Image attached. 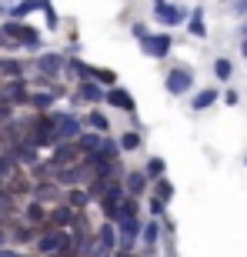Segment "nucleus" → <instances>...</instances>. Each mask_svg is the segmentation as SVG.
Masks as SVG:
<instances>
[{
	"instance_id": "10",
	"label": "nucleus",
	"mask_w": 247,
	"mask_h": 257,
	"mask_svg": "<svg viewBox=\"0 0 247 257\" xmlns=\"http://www.w3.org/2000/svg\"><path fill=\"white\" fill-rule=\"evenodd\" d=\"M30 197L37 200V204H44V207H54V204L64 200V187H60L54 177H47V181H37L30 187Z\"/></svg>"
},
{
	"instance_id": "35",
	"label": "nucleus",
	"mask_w": 247,
	"mask_h": 257,
	"mask_svg": "<svg viewBox=\"0 0 247 257\" xmlns=\"http://www.w3.org/2000/svg\"><path fill=\"white\" fill-rule=\"evenodd\" d=\"M14 117H17V107H10V104L0 100V124H7V120H14Z\"/></svg>"
},
{
	"instance_id": "21",
	"label": "nucleus",
	"mask_w": 247,
	"mask_h": 257,
	"mask_svg": "<svg viewBox=\"0 0 247 257\" xmlns=\"http://www.w3.org/2000/svg\"><path fill=\"white\" fill-rule=\"evenodd\" d=\"M117 240H120V234H117L114 220H104L94 234V244H100V247H107V250H117Z\"/></svg>"
},
{
	"instance_id": "12",
	"label": "nucleus",
	"mask_w": 247,
	"mask_h": 257,
	"mask_svg": "<svg viewBox=\"0 0 247 257\" xmlns=\"http://www.w3.org/2000/svg\"><path fill=\"white\" fill-rule=\"evenodd\" d=\"M80 157H84V154H80V147H77L74 141H57L54 147H50L47 161L54 164V167H67V164H77Z\"/></svg>"
},
{
	"instance_id": "36",
	"label": "nucleus",
	"mask_w": 247,
	"mask_h": 257,
	"mask_svg": "<svg viewBox=\"0 0 247 257\" xmlns=\"http://www.w3.org/2000/svg\"><path fill=\"white\" fill-rule=\"evenodd\" d=\"M164 214H167V204L157 200V197H151V217H164Z\"/></svg>"
},
{
	"instance_id": "42",
	"label": "nucleus",
	"mask_w": 247,
	"mask_h": 257,
	"mask_svg": "<svg viewBox=\"0 0 247 257\" xmlns=\"http://www.w3.org/2000/svg\"><path fill=\"white\" fill-rule=\"evenodd\" d=\"M240 54H244V60H247V37H240Z\"/></svg>"
},
{
	"instance_id": "3",
	"label": "nucleus",
	"mask_w": 247,
	"mask_h": 257,
	"mask_svg": "<svg viewBox=\"0 0 247 257\" xmlns=\"http://www.w3.org/2000/svg\"><path fill=\"white\" fill-rule=\"evenodd\" d=\"M151 14H154V20H157L164 30H171V27H181L184 20H187L190 7H181V4H174V0H154Z\"/></svg>"
},
{
	"instance_id": "30",
	"label": "nucleus",
	"mask_w": 247,
	"mask_h": 257,
	"mask_svg": "<svg viewBox=\"0 0 247 257\" xmlns=\"http://www.w3.org/2000/svg\"><path fill=\"white\" fill-rule=\"evenodd\" d=\"M37 10L44 14V20H47V30L60 27V14H57V7H54V0H37Z\"/></svg>"
},
{
	"instance_id": "25",
	"label": "nucleus",
	"mask_w": 247,
	"mask_h": 257,
	"mask_svg": "<svg viewBox=\"0 0 247 257\" xmlns=\"http://www.w3.org/2000/svg\"><path fill=\"white\" fill-rule=\"evenodd\" d=\"M84 127H90V131H97V134H110V117H107L104 110L90 107L84 114Z\"/></svg>"
},
{
	"instance_id": "41",
	"label": "nucleus",
	"mask_w": 247,
	"mask_h": 257,
	"mask_svg": "<svg viewBox=\"0 0 247 257\" xmlns=\"http://www.w3.org/2000/svg\"><path fill=\"white\" fill-rule=\"evenodd\" d=\"M237 34H240V37H247V17L240 20V30H237Z\"/></svg>"
},
{
	"instance_id": "9",
	"label": "nucleus",
	"mask_w": 247,
	"mask_h": 257,
	"mask_svg": "<svg viewBox=\"0 0 247 257\" xmlns=\"http://www.w3.org/2000/svg\"><path fill=\"white\" fill-rule=\"evenodd\" d=\"M124 197H127V191H124L120 181H107V184H104V191H100L97 204H100V210H104L107 220H114V214H117V207H120Z\"/></svg>"
},
{
	"instance_id": "15",
	"label": "nucleus",
	"mask_w": 247,
	"mask_h": 257,
	"mask_svg": "<svg viewBox=\"0 0 247 257\" xmlns=\"http://www.w3.org/2000/svg\"><path fill=\"white\" fill-rule=\"evenodd\" d=\"M74 217H77V210L70 204H64V200L54 204V207H47V227H54V230H70Z\"/></svg>"
},
{
	"instance_id": "16",
	"label": "nucleus",
	"mask_w": 247,
	"mask_h": 257,
	"mask_svg": "<svg viewBox=\"0 0 247 257\" xmlns=\"http://www.w3.org/2000/svg\"><path fill=\"white\" fill-rule=\"evenodd\" d=\"M30 74V64L27 60H20V57H4L0 54V80H14V77H27Z\"/></svg>"
},
{
	"instance_id": "29",
	"label": "nucleus",
	"mask_w": 247,
	"mask_h": 257,
	"mask_svg": "<svg viewBox=\"0 0 247 257\" xmlns=\"http://www.w3.org/2000/svg\"><path fill=\"white\" fill-rule=\"evenodd\" d=\"M117 144H120V151H124V154L141 151V147H144V134H141V131H134V127H131L127 134H120V137H117Z\"/></svg>"
},
{
	"instance_id": "2",
	"label": "nucleus",
	"mask_w": 247,
	"mask_h": 257,
	"mask_svg": "<svg viewBox=\"0 0 247 257\" xmlns=\"http://www.w3.org/2000/svg\"><path fill=\"white\" fill-rule=\"evenodd\" d=\"M50 114V127H54V137L57 141H77L80 131H84V117L77 114V110H47Z\"/></svg>"
},
{
	"instance_id": "44",
	"label": "nucleus",
	"mask_w": 247,
	"mask_h": 257,
	"mask_svg": "<svg viewBox=\"0 0 247 257\" xmlns=\"http://www.w3.org/2000/svg\"><path fill=\"white\" fill-rule=\"evenodd\" d=\"M44 257H70V254H44Z\"/></svg>"
},
{
	"instance_id": "32",
	"label": "nucleus",
	"mask_w": 247,
	"mask_h": 257,
	"mask_svg": "<svg viewBox=\"0 0 247 257\" xmlns=\"http://www.w3.org/2000/svg\"><path fill=\"white\" fill-rule=\"evenodd\" d=\"M97 154H100V157H110V161H117V157H120V144L114 141V137H110V134H104V141H100V147H97Z\"/></svg>"
},
{
	"instance_id": "31",
	"label": "nucleus",
	"mask_w": 247,
	"mask_h": 257,
	"mask_svg": "<svg viewBox=\"0 0 247 257\" xmlns=\"http://www.w3.org/2000/svg\"><path fill=\"white\" fill-rule=\"evenodd\" d=\"M141 171L147 174V181H157V177H164V171H167V161L154 154V157H147V164H144Z\"/></svg>"
},
{
	"instance_id": "39",
	"label": "nucleus",
	"mask_w": 247,
	"mask_h": 257,
	"mask_svg": "<svg viewBox=\"0 0 247 257\" xmlns=\"http://www.w3.org/2000/svg\"><path fill=\"white\" fill-rule=\"evenodd\" d=\"M131 34H134V40H141L144 34H147V24H134V27H131Z\"/></svg>"
},
{
	"instance_id": "14",
	"label": "nucleus",
	"mask_w": 247,
	"mask_h": 257,
	"mask_svg": "<svg viewBox=\"0 0 247 257\" xmlns=\"http://www.w3.org/2000/svg\"><path fill=\"white\" fill-rule=\"evenodd\" d=\"M104 104H107V107H114V110H124V114H134V110H137V104H134L131 90H127V87H117V84L104 90Z\"/></svg>"
},
{
	"instance_id": "18",
	"label": "nucleus",
	"mask_w": 247,
	"mask_h": 257,
	"mask_svg": "<svg viewBox=\"0 0 247 257\" xmlns=\"http://www.w3.org/2000/svg\"><path fill=\"white\" fill-rule=\"evenodd\" d=\"M20 220H24V224H30V227H44V230H47V207L30 197V204L24 207V214H20Z\"/></svg>"
},
{
	"instance_id": "8",
	"label": "nucleus",
	"mask_w": 247,
	"mask_h": 257,
	"mask_svg": "<svg viewBox=\"0 0 247 257\" xmlns=\"http://www.w3.org/2000/svg\"><path fill=\"white\" fill-rule=\"evenodd\" d=\"M30 97V80L27 77H14V80H0V100L10 107H27Z\"/></svg>"
},
{
	"instance_id": "11",
	"label": "nucleus",
	"mask_w": 247,
	"mask_h": 257,
	"mask_svg": "<svg viewBox=\"0 0 247 257\" xmlns=\"http://www.w3.org/2000/svg\"><path fill=\"white\" fill-rule=\"evenodd\" d=\"M74 87H77L74 97L80 100V104H87V107H100V104H104V90H107V87H100L94 77H84V80H77Z\"/></svg>"
},
{
	"instance_id": "34",
	"label": "nucleus",
	"mask_w": 247,
	"mask_h": 257,
	"mask_svg": "<svg viewBox=\"0 0 247 257\" xmlns=\"http://www.w3.org/2000/svg\"><path fill=\"white\" fill-rule=\"evenodd\" d=\"M100 87H114L117 84V70H107V67H94V74H90Z\"/></svg>"
},
{
	"instance_id": "13",
	"label": "nucleus",
	"mask_w": 247,
	"mask_h": 257,
	"mask_svg": "<svg viewBox=\"0 0 247 257\" xmlns=\"http://www.w3.org/2000/svg\"><path fill=\"white\" fill-rule=\"evenodd\" d=\"M120 184H124V191H127V197H137V200H141L144 194L151 191V181H147V174H144V171H137V167L124 171Z\"/></svg>"
},
{
	"instance_id": "37",
	"label": "nucleus",
	"mask_w": 247,
	"mask_h": 257,
	"mask_svg": "<svg viewBox=\"0 0 247 257\" xmlns=\"http://www.w3.org/2000/svg\"><path fill=\"white\" fill-rule=\"evenodd\" d=\"M230 4V10L237 14V17H247V0H227Z\"/></svg>"
},
{
	"instance_id": "38",
	"label": "nucleus",
	"mask_w": 247,
	"mask_h": 257,
	"mask_svg": "<svg viewBox=\"0 0 247 257\" xmlns=\"http://www.w3.org/2000/svg\"><path fill=\"white\" fill-rule=\"evenodd\" d=\"M237 100H240V94H237V90H224V104H230V107H234Z\"/></svg>"
},
{
	"instance_id": "40",
	"label": "nucleus",
	"mask_w": 247,
	"mask_h": 257,
	"mask_svg": "<svg viewBox=\"0 0 247 257\" xmlns=\"http://www.w3.org/2000/svg\"><path fill=\"white\" fill-rule=\"evenodd\" d=\"M114 257H137V250H114Z\"/></svg>"
},
{
	"instance_id": "22",
	"label": "nucleus",
	"mask_w": 247,
	"mask_h": 257,
	"mask_svg": "<svg viewBox=\"0 0 247 257\" xmlns=\"http://www.w3.org/2000/svg\"><path fill=\"white\" fill-rule=\"evenodd\" d=\"M217 87H204V90H197V94L190 97V110H194V114H204V110H207V107H214L217 104Z\"/></svg>"
},
{
	"instance_id": "23",
	"label": "nucleus",
	"mask_w": 247,
	"mask_h": 257,
	"mask_svg": "<svg viewBox=\"0 0 247 257\" xmlns=\"http://www.w3.org/2000/svg\"><path fill=\"white\" fill-rule=\"evenodd\" d=\"M187 30H190V37H197V40H204L207 37V20H204V7H190V14H187Z\"/></svg>"
},
{
	"instance_id": "24",
	"label": "nucleus",
	"mask_w": 247,
	"mask_h": 257,
	"mask_svg": "<svg viewBox=\"0 0 247 257\" xmlns=\"http://www.w3.org/2000/svg\"><path fill=\"white\" fill-rule=\"evenodd\" d=\"M94 74V64H84L80 57H67V64H64V77H70V80H84V77H90Z\"/></svg>"
},
{
	"instance_id": "46",
	"label": "nucleus",
	"mask_w": 247,
	"mask_h": 257,
	"mask_svg": "<svg viewBox=\"0 0 247 257\" xmlns=\"http://www.w3.org/2000/svg\"><path fill=\"white\" fill-rule=\"evenodd\" d=\"M10 4H14V0H10Z\"/></svg>"
},
{
	"instance_id": "33",
	"label": "nucleus",
	"mask_w": 247,
	"mask_h": 257,
	"mask_svg": "<svg viewBox=\"0 0 247 257\" xmlns=\"http://www.w3.org/2000/svg\"><path fill=\"white\" fill-rule=\"evenodd\" d=\"M214 77H217L220 84H227L230 77H234V64H230L227 57H217L214 60Z\"/></svg>"
},
{
	"instance_id": "4",
	"label": "nucleus",
	"mask_w": 247,
	"mask_h": 257,
	"mask_svg": "<svg viewBox=\"0 0 247 257\" xmlns=\"http://www.w3.org/2000/svg\"><path fill=\"white\" fill-rule=\"evenodd\" d=\"M194 84H197V74H194V67H171L167 70V77H164V87H167V94L171 97H184L194 90Z\"/></svg>"
},
{
	"instance_id": "20",
	"label": "nucleus",
	"mask_w": 247,
	"mask_h": 257,
	"mask_svg": "<svg viewBox=\"0 0 247 257\" xmlns=\"http://www.w3.org/2000/svg\"><path fill=\"white\" fill-rule=\"evenodd\" d=\"M27 107H30V110H37V114H44V110H54V107H57V97L50 94V90H37V87H30Z\"/></svg>"
},
{
	"instance_id": "6",
	"label": "nucleus",
	"mask_w": 247,
	"mask_h": 257,
	"mask_svg": "<svg viewBox=\"0 0 247 257\" xmlns=\"http://www.w3.org/2000/svg\"><path fill=\"white\" fill-rule=\"evenodd\" d=\"M70 244H74V234H70V230L47 227L37 237V250H40V254H70Z\"/></svg>"
},
{
	"instance_id": "28",
	"label": "nucleus",
	"mask_w": 247,
	"mask_h": 257,
	"mask_svg": "<svg viewBox=\"0 0 247 257\" xmlns=\"http://www.w3.org/2000/svg\"><path fill=\"white\" fill-rule=\"evenodd\" d=\"M151 197L164 200V204H171V200H174V184L167 181V177H157V181H151Z\"/></svg>"
},
{
	"instance_id": "19",
	"label": "nucleus",
	"mask_w": 247,
	"mask_h": 257,
	"mask_svg": "<svg viewBox=\"0 0 247 257\" xmlns=\"http://www.w3.org/2000/svg\"><path fill=\"white\" fill-rule=\"evenodd\" d=\"M64 204H70L74 210H87L94 204V197H90V191H87L84 184H77V187H67L64 191Z\"/></svg>"
},
{
	"instance_id": "43",
	"label": "nucleus",
	"mask_w": 247,
	"mask_h": 257,
	"mask_svg": "<svg viewBox=\"0 0 247 257\" xmlns=\"http://www.w3.org/2000/svg\"><path fill=\"white\" fill-rule=\"evenodd\" d=\"M4 40H7V34H4V30H0V50H4Z\"/></svg>"
},
{
	"instance_id": "45",
	"label": "nucleus",
	"mask_w": 247,
	"mask_h": 257,
	"mask_svg": "<svg viewBox=\"0 0 247 257\" xmlns=\"http://www.w3.org/2000/svg\"><path fill=\"white\" fill-rule=\"evenodd\" d=\"M224 4H227V0H224Z\"/></svg>"
},
{
	"instance_id": "26",
	"label": "nucleus",
	"mask_w": 247,
	"mask_h": 257,
	"mask_svg": "<svg viewBox=\"0 0 247 257\" xmlns=\"http://www.w3.org/2000/svg\"><path fill=\"white\" fill-rule=\"evenodd\" d=\"M100 141H104V134H97V131H90V127H84L80 131V137H77V147H80V154H90V151H97L100 147Z\"/></svg>"
},
{
	"instance_id": "5",
	"label": "nucleus",
	"mask_w": 247,
	"mask_h": 257,
	"mask_svg": "<svg viewBox=\"0 0 247 257\" xmlns=\"http://www.w3.org/2000/svg\"><path fill=\"white\" fill-rule=\"evenodd\" d=\"M64 64H67V57L60 54V50H40V54H34L30 70L40 74V77H54V80H60V77H64Z\"/></svg>"
},
{
	"instance_id": "7",
	"label": "nucleus",
	"mask_w": 247,
	"mask_h": 257,
	"mask_svg": "<svg viewBox=\"0 0 247 257\" xmlns=\"http://www.w3.org/2000/svg\"><path fill=\"white\" fill-rule=\"evenodd\" d=\"M137 44H141V50L151 60H167V54H171V47H174V34H167V30H164V34H151V30H147Z\"/></svg>"
},
{
	"instance_id": "27",
	"label": "nucleus",
	"mask_w": 247,
	"mask_h": 257,
	"mask_svg": "<svg viewBox=\"0 0 247 257\" xmlns=\"http://www.w3.org/2000/svg\"><path fill=\"white\" fill-rule=\"evenodd\" d=\"M30 14H37V0H14L10 4V20H27Z\"/></svg>"
},
{
	"instance_id": "1",
	"label": "nucleus",
	"mask_w": 247,
	"mask_h": 257,
	"mask_svg": "<svg viewBox=\"0 0 247 257\" xmlns=\"http://www.w3.org/2000/svg\"><path fill=\"white\" fill-rule=\"evenodd\" d=\"M0 30L7 34L10 40H17L24 50H30V54H40L44 50V37H40V30L37 27H30L27 20H0Z\"/></svg>"
},
{
	"instance_id": "17",
	"label": "nucleus",
	"mask_w": 247,
	"mask_h": 257,
	"mask_svg": "<svg viewBox=\"0 0 247 257\" xmlns=\"http://www.w3.org/2000/svg\"><path fill=\"white\" fill-rule=\"evenodd\" d=\"M157 240H161V217H147L141 224V247L147 250V254H154Z\"/></svg>"
}]
</instances>
